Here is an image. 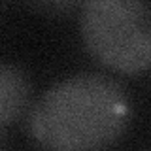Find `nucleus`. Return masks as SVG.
Listing matches in <instances>:
<instances>
[{"mask_svg":"<svg viewBox=\"0 0 151 151\" xmlns=\"http://www.w3.org/2000/svg\"><path fill=\"white\" fill-rule=\"evenodd\" d=\"M129 121L130 104L121 83L83 72L60 79L38 98L28 113V132L49 149H102L121 140Z\"/></svg>","mask_w":151,"mask_h":151,"instance_id":"1","label":"nucleus"},{"mask_svg":"<svg viewBox=\"0 0 151 151\" xmlns=\"http://www.w3.org/2000/svg\"><path fill=\"white\" fill-rule=\"evenodd\" d=\"M79 30L87 53L111 72L151 68L149 0H83Z\"/></svg>","mask_w":151,"mask_h":151,"instance_id":"2","label":"nucleus"},{"mask_svg":"<svg viewBox=\"0 0 151 151\" xmlns=\"http://www.w3.org/2000/svg\"><path fill=\"white\" fill-rule=\"evenodd\" d=\"M30 83L21 68L0 63V134L25 113Z\"/></svg>","mask_w":151,"mask_h":151,"instance_id":"3","label":"nucleus"},{"mask_svg":"<svg viewBox=\"0 0 151 151\" xmlns=\"http://www.w3.org/2000/svg\"><path fill=\"white\" fill-rule=\"evenodd\" d=\"M38 2H42L44 6H49V8H70L74 2H78V0H38Z\"/></svg>","mask_w":151,"mask_h":151,"instance_id":"4","label":"nucleus"}]
</instances>
